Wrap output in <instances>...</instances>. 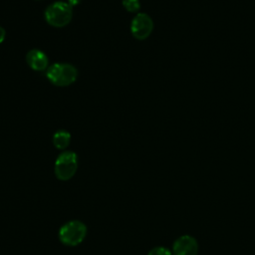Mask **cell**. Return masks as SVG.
<instances>
[{
	"label": "cell",
	"mask_w": 255,
	"mask_h": 255,
	"mask_svg": "<svg viewBox=\"0 0 255 255\" xmlns=\"http://www.w3.org/2000/svg\"><path fill=\"white\" fill-rule=\"evenodd\" d=\"M46 76L53 85L58 87H67L77 80L78 71L71 64L55 63L48 67Z\"/></svg>",
	"instance_id": "obj_1"
},
{
	"label": "cell",
	"mask_w": 255,
	"mask_h": 255,
	"mask_svg": "<svg viewBox=\"0 0 255 255\" xmlns=\"http://www.w3.org/2000/svg\"><path fill=\"white\" fill-rule=\"evenodd\" d=\"M73 17V7L64 1H56L49 5L45 10V19L47 23L56 28H62L68 25Z\"/></svg>",
	"instance_id": "obj_2"
},
{
	"label": "cell",
	"mask_w": 255,
	"mask_h": 255,
	"mask_svg": "<svg viewBox=\"0 0 255 255\" xmlns=\"http://www.w3.org/2000/svg\"><path fill=\"white\" fill-rule=\"evenodd\" d=\"M86 233V225L79 220H73L61 227L59 231V237L64 244L68 246H76L84 240Z\"/></svg>",
	"instance_id": "obj_3"
},
{
	"label": "cell",
	"mask_w": 255,
	"mask_h": 255,
	"mask_svg": "<svg viewBox=\"0 0 255 255\" xmlns=\"http://www.w3.org/2000/svg\"><path fill=\"white\" fill-rule=\"evenodd\" d=\"M78 156L74 151H63L55 162V174L61 180H68L76 173Z\"/></svg>",
	"instance_id": "obj_4"
},
{
	"label": "cell",
	"mask_w": 255,
	"mask_h": 255,
	"mask_svg": "<svg viewBox=\"0 0 255 255\" xmlns=\"http://www.w3.org/2000/svg\"><path fill=\"white\" fill-rule=\"evenodd\" d=\"M153 22L145 13H138L134 16L130 24V32L137 40L146 39L152 32Z\"/></svg>",
	"instance_id": "obj_5"
},
{
	"label": "cell",
	"mask_w": 255,
	"mask_h": 255,
	"mask_svg": "<svg viewBox=\"0 0 255 255\" xmlns=\"http://www.w3.org/2000/svg\"><path fill=\"white\" fill-rule=\"evenodd\" d=\"M198 243L193 236L182 235L178 237L172 245L173 255H197Z\"/></svg>",
	"instance_id": "obj_6"
},
{
	"label": "cell",
	"mask_w": 255,
	"mask_h": 255,
	"mask_svg": "<svg viewBox=\"0 0 255 255\" xmlns=\"http://www.w3.org/2000/svg\"><path fill=\"white\" fill-rule=\"evenodd\" d=\"M26 61L29 67L37 72H42L48 69L49 60L47 55L38 49L30 50L26 55Z\"/></svg>",
	"instance_id": "obj_7"
},
{
	"label": "cell",
	"mask_w": 255,
	"mask_h": 255,
	"mask_svg": "<svg viewBox=\"0 0 255 255\" xmlns=\"http://www.w3.org/2000/svg\"><path fill=\"white\" fill-rule=\"evenodd\" d=\"M71 141V134L64 129L56 131L53 135V144L58 149H65Z\"/></svg>",
	"instance_id": "obj_8"
},
{
	"label": "cell",
	"mask_w": 255,
	"mask_h": 255,
	"mask_svg": "<svg viewBox=\"0 0 255 255\" xmlns=\"http://www.w3.org/2000/svg\"><path fill=\"white\" fill-rule=\"evenodd\" d=\"M123 6L128 12H137L140 8L139 0H123Z\"/></svg>",
	"instance_id": "obj_9"
},
{
	"label": "cell",
	"mask_w": 255,
	"mask_h": 255,
	"mask_svg": "<svg viewBox=\"0 0 255 255\" xmlns=\"http://www.w3.org/2000/svg\"><path fill=\"white\" fill-rule=\"evenodd\" d=\"M147 255H172V252L163 246H157L152 248Z\"/></svg>",
	"instance_id": "obj_10"
},
{
	"label": "cell",
	"mask_w": 255,
	"mask_h": 255,
	"mask_svg": "<svg viewBox=\"0 0 255 255\" xmlns=\"http://www.w3.org/2000/svg\"><path fill=\"white\" fill-rule=\"evenodd\" d=\"M5 36H6V32H5L4 28H2V27L0 26V43H2V42L4 41Z\"/></svg>",
	"instance_id": "obj_11"
},
{
	"label": "cell",
	"mask_w": 255,
	"mask_h": 255,
	"mask_svg": "<svg viewBox=\"0 0 255 255\" xmlns=\"http://www.w3.org/2000/svg\"><path fill=\"white\" fill-rule=\"evenodd\" d=\"M81 1H82V0H68V3L73 7V6H76V5L80 4Z\"/></svg>",
	"instance_id": "obj_12"
}]
</instances>
